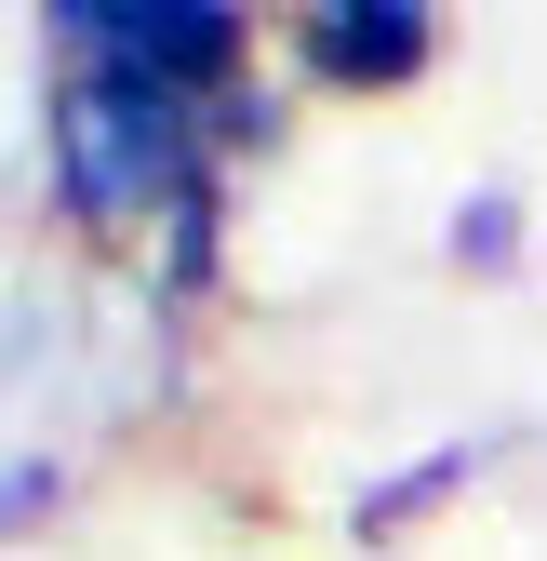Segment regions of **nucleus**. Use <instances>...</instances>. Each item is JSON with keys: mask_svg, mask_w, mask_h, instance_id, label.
<instances>
[{"mask_svg": "<svg viewBox=\"0 0 547 561\" xmlns=\"http://www.w3.org/2000/svg\"><path fill=\"white\" fill-rule=\"evenodd\" d=\"M454 241H467V267H508V201H467Z\"/></svg>", "mask_w": 547, "mask_h": 561, "instance_id": "20e7f679", "label": "nucleus"}, {"mask_svg": "<svg viewBox=\"0 0 547 561\" xmlns=\"http://www.w3.org/2000/svg\"><path fill=\"white\" fill-rule=\"evenodd\" d=\"M54 187L67 215H148V201H200V121L187 94L161 81H107V67H81L54 107Z\"/></svg>", "mask_w": 547, "mask_h": 561, "instance_id": "f257e3e1", "label": "nucleus"}, {"mask_svg": "<svg viewBox=\"0 0 547 561\" xmlns=\"http://www.w3.org/2000/svg\"><path fill=\"white\" fill-rule=\"evenodd\" d=\"M81 67L107 81H161V94H214L241 67V14L228 0H54L40 14Z\"/></svg>", "mask_w": 547, "mask_h": 561, "instance_id": "f03ea898", "label": "nucleus"}, {"mask_svg": "<svg viewBox=\"0 0 547 561\" xmlns=\"http://www.w3.org/2000/svg\"><path fill=\"white\" fill-rule=\"evenodd\" d=\"M428 41H441L428 0H321L307 14V67L321 81H415Z\"/></svg>", "mask_w": 547, "mask_h": 561, "instance_id": "7ed1b4c3", "label": "nucleus"}, {"mask_svg": "<svg viewBox=\"0 0 547 561\" xmlns=\"http://www.w3.org/2000/svg\"><path fill=\"white\" fill-rule=\"evenodd\" d=\"M27 508H54V468H40V455H27V468H0V535H14Z\"/></svg>", "mask_w": 547, "mask_h": 561, "instance_id": "39448f33", "label": "nucleus"}]
</instances>
